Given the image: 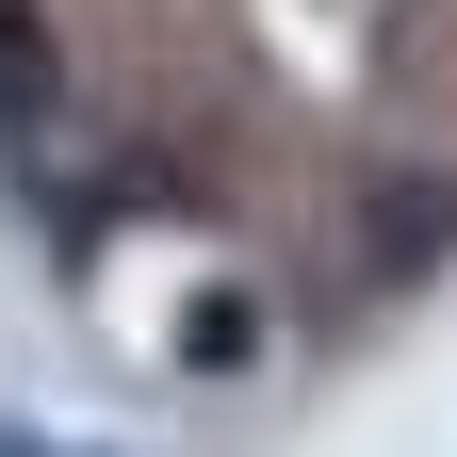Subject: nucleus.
<instances>
[{"label": "nucleus", "mask_w": 457, "mask_h": 457, "mask_svg": "<svg viewBox=\"0 0 457 457\" xmlns=\"http://www.w3.org/2000/svg\"><path fill=\"white\" fill-rule=\"evenodd\" d=\"M441 212H457L441 180H409V196H376V262H392V278H409V262H441Z\"/></svg>", "instance_id": "f03ea898"}, {"label": "nucleus", "mask_w": 457, "mask_h": 457, "mask_svg": "<svg viewBox=\"0 0 457 457\" xmlns=\"http://www.w3.org/2000/svg\"><path fill=\"white\" fill-rule=\"evenodd\" d=\"M0 163L49 212H82V98H66V49H49L33 0H0Z\"/></svg>", "instance_id": "f257e3e1"}, {"label": "nucleus", "mask_w": 457, "mask_h": 457, "mask_svg": "<svg viewBox=\"0 0 457 457\" xmlns=\"http://www.w3.org/2000/svg\"><path fill=\"white\" fill-rule=\"evenodd\" d=\"M0 457H33V441H0Z\"/></svg>", "instance_id": "20e7f679"}, {"label": "nucleus", "mask_w": 457, "mask_h": 457, "mask_svg": "<svg viewBox=\"0 0 457 457\" xmlns=\"http://www.w3.org/2000/svg\"><path fill=\"white\" fill-rule=\"evenodd\" d=\"M245 343H262V311H245V295H196V327H180V360H196V376H228Z\"/></svg>", "instance_id": "7ed1b4c3"}]
</instances>
